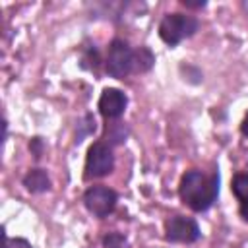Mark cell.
<instances>
[{
  "label": "cell",
  "instance_id": "7",
  "mask_svg": "<svg viewBox=\"0 0 248 248\" xmlns=\"http://www.w3.org/2000/svg\"><path fill=\"white\" fill-rule=\"evenodd\" d=\"M126 103L128 99L120 89L107 87L99 97V110L105 118H118L126 110Z\"/></svg>",
  "mask_w": 248,
  "mask_h": 248
},
{
  "label": "cell",
  "instance_id": "4",
  "mask_svg": "<svg viewBox=\"0 0 248 248\" xmlns=\"http://www.w3.org/2000/svg\"><path fill=\"white\" fill-rule=\"evenodd\" d=\"M114 167V155L108 145L97 141L87 149L85 157V178H99L112 170Z\"/></svg>",
  "mask_w": 248,
  "mask_h": 248
},
{
  "label": "cell",
  "instance_id": "15",
  "mask_svg": "<svg viewBox=\"0 0 248 248\" xmlns=\"http://www.w3.org/2000/svg\"><path fill=\"white\" fill-rule=\"evenodd\" d=\"M240 130H242V134L248 138V112H246V116H244V120H242V124H240Z\"/></svg>",
  "mask_w": 248,
  "mask_h": 248
},
{
  "label": "cell",
  "instance_id": "10",
  "mask_svg": "<svg viewBox=\"0 0 248 248\" xmlns=\"http://www.w3.org/2000/svg\"><path fill=\"white\" fill-rule=\"evenodd\" d=\"M232 194L240 202H248V172H240L232 178Z\"/></svg>",
  "mask_w": 248,
  "mask_h": 248
},
{
  "label": "cell",
  "instance_id": "12",
  "mask_svg": "<svg viewBox=\"0 0 248 248\" xmlns=\"http://www.w3.org/2000/svg\"><path fill=\"white\" fill-rule=\"evenodd\" d=\"M29 149H31V153L35 155V159H39L41 153H43V141H41V138H33L31 143H29Z\"/></svg>",
  "mask_w": 248,
  "mask_h": 248
},
{
  "label": "cell",
  "instance_id": "9",
  "mask_svg": "<svg viewBox=\"0 0 248 248\" xmlns=\"http://www.w3.org/2000/svg\"><path fill=\"white\" fill-rule=\"evenodd\" d=\"M153 62H155V56L151 54L149 48L140 46L138 50H134V72H147L151 70Z\"/></svg>",
  "mask_w": 248,
  "mask_h": 248
},
{
  "label": "cell",
  "instance_id": "13",
  "mask_svg": "<svg viewBox=\"0 0 248 248\" xmlns=\"http://www.w3.org/2000/svg\"><path fill=\"white\" fill-rule=\"evenodd\" d=\"M238 211H240V217H242V219L248 223V202H240Z\"/></svg>",
  "mask_w": 248,
  "mask_h": 248
},
{
  "label": "cell",
  "instance_id": "1",
  "mask_svg": "<svg viewBox=\"0 0 248 248\" xmlns=\"http://www.w3.org/2000/svg\"><path fill=\"white\" fill-rule=\"evenodd\" d=\"M180 200L194 211H205L219 196V174H203L202 170H188L180 178Z\"/></svg>",
  "mask_w": 248,
  "mask_h": 248
},
{
  "label": "cell",
  "instance_id": "3",
  "mask_svg": "<svg viewBox=\"0 0 248 248\" xmlns=\"http://www.w3.org/2000/svg\"><path fill=\"white\" fill-rule=\"evenodd\" d=\"M134 70V50L126 41L114 39L107 54V72L116 79H124Z\"/></svg>",
  "mask_w": 248,
  "mask_h": 248
},
{
  "label": "cell",
  "instance_id": "6",
  "mask_svg": "<svg viewBox=\"0 0 248 248\" xmlns=\"http://www.w3.org/2000/svg\"><path fill=\"white\" fill-rule=\"evenodd\" d=\"M165 236L170 242L190 244V242H196L202 236V232L194 219L184 217V215H174L165 223Z\"/></svg>",
  "mask_w": 248,
  "mask_h": 248
},
{
  "label": "cell",
  "instance_id": "8",
  "mask_svg": "<svg viewBox=\"0 0 248 248\" xmlns=\"http://www.w3.org/2000/svg\"><path fill=\"white\" fill-rule=\"evenodd\" d=\"M23 186L33 194H39V192H46L50 188V180L43 169H31L23 176Z\"/></svg>",
  "mask_w": 248,
  "mask_h": 248
},
{
  "label": "cell",
  "instance_id": "2",
  "mask_svg": "<svg viewBox=\"0 0 248 248\" xmlns=\"http://www.w3.org/2000/svg\"><path fill=\"white\" fill-rule=\"evenodd\" d=\"M198 31V19L186 14H167L159 23V37L174 46Z\"/></svg>",
  "mask_w": 248,
  "mask_h": 248
},
{
  "label": "cell",
  "instance_id": "5",
  "mask_svg": "<svg viewBox=\"0 0 248 248\" xmlns=\"http://www.w3.org/2000/svg\"><path fill=\"white\" fill-rule=\"evenodd\" d=\"M116 202H118L116 192L107 186H93L83 194V203L87 211H91L97 217H107L108 213H112Z\"/></svg>",
  "mask_w": 248,
  "mask_h": 248
},
{
  "label": "cell",
  "instance_id": "14",
  "mask_svg": "<svg viewBox=\"0 0 248 248\" xmlns=\"http://www.w3.org/2000/svg\"><path fill=\"white\" fill-rule=\"evenodd\" d=\"M182 6H186V8H203L205 6V2L202 0V2H190V0H182Z\"/></svg>",
  "mask_w": 248,
  "mask_h": 248
},
{
  "label": "cell",
  "instance_id": "11",
  "mask_svg": "<svg viewBox=\"0 0 248 248\" xmlns=\"http://www.w3.org/2000/svg\"><path fill=\"white\" fill-rule=\"evenodd\" d=\"M4 248H31V244L23 238H8L4 236Z\"/></svg>",
  "mask_w": 248,
  "mask_h": 248
}]
</instances>
